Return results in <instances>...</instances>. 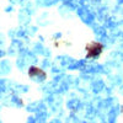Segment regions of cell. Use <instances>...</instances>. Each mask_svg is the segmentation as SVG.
Returning a JSON list of instances; mask_svg holds the SVG:
<instances>
[{"instance_id":"obj_1","label":"cell","mask_w":123,"mask_h":123,"mask_svg":"<svg viewBox=\"0 0 123 123\" xmlns=\"http://www.w3.org/2000/svg\"><path fill=\"white\" fill-rule=\"evenodd\" d=\"M85 49H86V58L87 59L97 58L102 53V50H104V44L101 42H97V41H91V42L86 43Z\"/></svg>"},{"instance_id":"obj_2","label":"cell","mask_w":123,"mask_h":123,"mask_svg":"<svg viewBox=\"0 0 123 123\" xmlns=\"http://www.w3.org/2000/svg\"><path fill=\"white\" fill-rule=\"evenodd\" d=\"M28 76H30V78L38 76V78H41V79H44L47 75H46V73H44L42 69H39V68H37V67H31V68L28 69Z\"/></svg>"}]
</instances>
